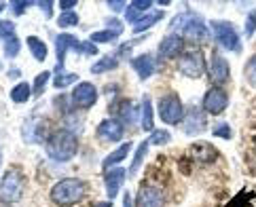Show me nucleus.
<instances>
[{
    "instance_id": "22",
    "label": "nucleus",
    "mask_w": 256,
    "mask_h": 207,
    "mask_svg": "<svg viewBox=\"0 0 256 207\" xmlns=\"http://www.w3.org/2000/svg\"><path fill=\"white\" fill-rule=\"evenodd\" d=\"M161 17H163V11H148L138 23H134V32H136V34H140V32H144V30L152 28V25L157 23Z\"/></svg>"
},
{
    "instance_id": "11",
    "label": "nucleus",
    "mask_w": 256,
    "mask_h": 207,
    "mask_svg": "<svg viewBox=\"0 0 256 207\" xmlns=\"http://www.w3.org/2000/svg\"><path fill=\"white\" fill-rule=\"evenodd\" d=\"M136 203L138 207H163L166 203V197L159 188L154 186H142L138 191V197H136Z\"/></svg>"
},
{
    "instance_id": "23",
    "label": "nucleus",
    "mask_w": 256,
    "mask_h": 207,
    "mask_svg": "<svg viewBox=\"0 0 256 207\" xmlns=\"http://www.w3.org/2000/svg\"><path fill=\"white\" fill-rule=\"evenodd\" d=\"M28 47H30V53L34 55L36 61L47 59V44H44L38 36H28Z\"/></svg>"
},
{
    "instance_id": "37",
    "label": "nucleus",
    "mask_w": 256,
    "mask_h": 207,
    "mask_svg": "<svg viewBox=\"0 0 256 207\" xmlns=\"http://www.w3.org/2000/svg\"><path fill=\"white\" fill-rule=\"evenodd\" d=\"M254 32H256V8L254 11H250V15H248V19H246V36H254Z\"/></svg>"
},
{
    "instance_id": "26",
    "label": "nucleus",
    "mask_w": 256,
    "mask_h": 207,
    "mask_svg": "<svg viewBox=\"0 0 256 207\" xmlns=\"http://www.w3.org/2000/svg\"><path fill=\"white\" fill-rule=\"evenodd\" d=\"M148 146H150V142H148V140H144V142L140 144L138 152L134 155L132 167L127 169V174H130V176H136V174H138V169H140V165H142V161H144V157H146V152H148Z\"/></svg>"
},
{
    "instance_id": "29",
    "label": "nucleus",
    "mask_w": 256,
    "mask_h": 207,
    "mask_svg": "<svg viewBox=\"0 0 256 207\" xmlns=\"http://www.w3.org/2000/svg\"><path fill=\"white\" fill-rule=\"evenodd\" d=\"M170 140H172L170 138V131H166V129H154L150 133V138H148L150 146H161V144H168Z\"/></svg>"
},
{
    "instance_id": "44",
    "label": "nucleus",
    "mask_w": 256,
    "mask_h": 207,
    "mask_svg": "<svg viewBox=\"0 0 256 207\" xmlns=\"http://www.w3.org/2000/svg\"><path fill=\"white\" fill-rule=\"evenodd\" d=\"M123 207H134V203H132V193H125V195H123Z\"/></svg>"
},
{
    "instance_id": "46",
    "label": "nucleus",
    "mask_w": 256,
    "mask_h": 207,
    "mask_svg": "<svg viewBox=\"0 0 256 207\" xmlns=\"http://www.w3.org/2000/svg\"><path fill=\"white\" fill-rule=\"evenodd\" d=\"M2 11H4V4H2V2H0V13H2Z\"/></svg>"
},
{
    "instance_id": "40",
    "label": "nucleus",
    "mask_w": 256,
    "mask_h": 207,
    "mask_svg": "<svg viewBox=\"0 0 256 207\" xmlns=\"http://www.w3.org/2000/svg\"><path fill=\"white\" fill-rule=\"evenodd\" d=\"M30 4H32V2H13L11 8H13V13H15V15H24V13H26V8H30Z\"/></svg>"
},
{
    "instance_id": "42",
    "label": "nucleus",
    "mask_w": 256,
    "mask_h": 207,
    "mask_svg": "<svg viewBox=\"0 0 256 207\" xmlns=\"http://www.w3.org/2000/svg\"><path fill=\"white\" fill-rule=\"evenodd\" d=\"M108 6H110L114 13H116V11H121V8H127V4L121 2V0H110V2H108Z\"/></svg>"
},
{
    "instance_id": "1",
    "label": "nucleus",
    "mask_w": 256,
    "mask_h": 207,
    "mask_svg": "<svg viewBox=\"0 0 256 207\" xmlns=\"http://www.w3.org/2000/svg\"><path fill=\"white\" fill-rule=\"evenodd\" d=\"M170 30L174 34H182V38H188L193 42H204L208 38V28L204 19L193 13V11H184V13H178L174 19L170 21Z\"/></svg>"
},
{
    "instance_id": "30",
    "label": "nucleus",
    "mask_w": 256,
    "mask_h": 207,
    "mask_svg": "<svg viewBox=\"0 0 256 207\" xmlns=\"http://www.w3.org/2000/svg\"><path fill=\"white\" fill-rule=\"evenodd\" d=\"M58 23H60V28H72V25H76V23H78L76 11H66V13H62L60 19H58Z\"/></svg>"
},
{
    "instance_id": "14",
    "label": "nucleus",
    "mask_w": 256,
    "mask_h": 207,
    "mask_svg": "<svg viewBox=\"0 0 256 207\" xmlns=\"http://www.w3.org/2000/svg\"><path fill=\"white\" fill-rule=\"evenodd\" d=\"M182 129H184L186 136H197V133L204 131L206 129V114H204V110L193 108L190 112H186L184 121H182Z\"/></svg>"
},
{
    "instance_id": "25",
    "label": "nucleus",
    "mask_w": 256,
    "mask_h": 207,
    "mask_svg": "<svg viewBox=\"0 0 256 207\" xmlns=\"http://www.w3.org/2000/svg\"><path fill=\"white\" fill-rule=\"evenodd\" d=\"M118 66V55H106L98 61V64L91 66V72L94 74H102V72H108V70H114Z\"/></svg>"
},
{
    "instance_id": "32",
    "label": "nucleus",
    "mask_w": 256,
    "mask_h": 207,
    "mask_svg": "<svg viewBox=\"0 0 256 207\" xmlns=\"http://www.w3.org/2000/svg\"><path fill=\"white\" fill-rule=\"evenodd\" d=\"M118 34H114L112 30H102V32H94L91 34V42H110L114 40Z\"/></svg>"
},
{
    "instance_id": "19",
    "label": "nucleus",
    "mask_w": 256,
    "mask_h": 207,
    "mask_svg": "<svg viewBox=\"0 0 256 207\" xmlns=\"http://www.w3.org/2000/svg\"><path fill=\"white\" fill-rule=\"evenodd\" d=\"M132 66H134L136 72H138V76H140L142 80L150 78V76H152V72H154V61H152V57L148 55V53L134 57V59H132Z\"/></svg>"
},
{
    "instance_id": "45",
    "label": "nucleus",
    "mask_w": 256,
    "mask_h": 207,
    "mask_svg": "<svg viewBox=\"0 0 256 207\" xmlns=\"http://www.w3.org/2000/svg\"><path fill=\"white\" fill-rule=\"evenodd\" d=\"M96 207H112V205H110V201H102V203H98Z\"/></svg>"
},
{
    "instance_id": "33",
    "label": "nucleus",
    "mask_w": 256,
    "mask_h": 207,
    "mask_svg": "<svg viewBox=\"0 0 256 207\" xmlns=\"http://www.w3.org/2000/svg\"><path fill=\"white\" fill-rule=\"evenodd\" d=\"M76 74H60V76H56L53 78V85H56L58 89H66L68 85H72V83H76Z\"/></svg>"
},
{
    "instance_id": "24",
    "label": "nucleus",
    "mask_w": 256,
    "mask_h": 207,
    "mask_svg": "<svg viewBox=\"0 0 256 207\" xmlns=\"http://www.w3.org/2000/svg\"><path fill=\"white\" fill-rule=\"evenodd\" d=\"M142 127L146 131H154V121H152V102L150 97H144L142 102Z\"/></svg>"
},
{
    "instance_id": "12",
    "label": "nucleus",
    "mask_w": 256,
    "mask_h": 207,
    "mask_svg": "<svg viewBox=\"0 0 256 207\" xmlns=\"http://www.w3.org/2000/svg\"><path fill=\"white\" fill-rule=\"evenodd\" d=\"M123 133H125L123 125L118 123V121H114V119H106V121H102V123L98 125V138L100 140L118 142V140L123 138Z\"/></svg>"
},
{
    "instance_id": "15",
    "label": "nucleus",
    "mask_w": 256,
    "mask_h": 207,
    "mask_svg": "<svg viewBox=\"0 0 256 207\" xmlns=\"http://www.w3.org/2000/svg\"><path fill=\"white\" fill-rule=\"evenodd\" d=\"M125 176H127V172L123 167H114V169H110V172H106L104 184H106V195L110 197V199H114L116 193L121 191V186L125 182Z\"/></svg>"
},
{
    "instance_id": "20",
    "label": "nucleus",
    "mask_w": 256,
    "mask_h": 207,
    "mask_svg": "<svg viewBox=\"0 0 256 207\" xmlns=\"http://www.w3.org/2000/svg\"><path fill=\"white\" fill-rule=\"evenodd\" d=\"M130 150H132V144H121V146H118L114 152H110V155L104 159L102 167L108 169V172H110V169H114V167H118V163H121V161H123L127 155H130Z\"/></svg>"
},
{
    "instance_id": "2",
    "label": "nucleus",
    "mask_w": 256,
    "mask_h": 207,
    "mask_svg": "<svg viewBox=\"0 0 256 207\" xmlns=\"http://www.w3.org/2000/svg\"><path fill=\"white\" fill-rule=\"evenodd\" d=\"M44 150L53 161H70L78 150V140L72 131L60 129L44 142Z\"/></svg>"
},
{
    "instance_id": "28",
    "label": "nucleus",
    "mask_w": 256,
    "mask_h": 207,
    "mask_svg": "<svg viewBox=\"0 0 256 207\" xmlns=\"http://www.w3.org/2000/svg\"><path fill=\"white\" fill-rule=\"evenodd\" d=\"M244 74H246L248 85L256 89V53L248 59V64H246V68H244Z\"/></svg>"
},
{
    "instance_id": "5",
    "label": "nucleus",
    "mask_w": 256,
    "mask_h": 207,
    "mask_svg": "<svg viewBox=\"0 0 256 207\" xmlns=\"http://www.w3.org/2000/svg\"><path fill=\"white\" fill-rule=\"evenodd\" d=\"M159 116L166 125H178L184 121V106H182L180 97L176 93H168L159 100Z\"/></svg>"
},
{
    "instance_id": "8",
    "label": "nucleus",
    "mask_w": 256,
    "mask_h": 207,
    "mask_svg": "<svg viewBox=\"0 0 256 207\" xmlns=\"http://www.w3.org/2000/svg\"><path fill=\"white\" fill-rule=\"evenodd\" d=\"M228 106V95L222 87H212L208 89V93L204 97V104H201V110L208 114H222Z\"/></svg>"
},
{
    "instance_id": "43",
    "label": "nucleus",
    "mask_w": 256,
    "mask_h": 207,
    "mask_svg": "<svg viewBox=\"0 0 256 207\" xmlns=\"http://www.w3.org/2000/svg\"><path fill=\"white\" fill-rule=\"evenodd\" d=\"M36 4H38V6L42 8V13L47 15V19H49V17L53 15V13H51V8H53V2H36Z\"/></svg>"
},
{
    "instance_id": "3",
    "label": "nucleus",
    "mask_w": 256,
    "mask_h": 207,
    "mask_svg": "<svg viewBox=\"0 0 256 207\" xmlns=\"http://www.w3.org/2000/svg\"><path fill=\"white\" fill-rule=\"evenodd\" d=\"M83 197H85V184L76 178L60 180V182L51 188V199L64 207L78 203Z\"/></svg>"
},
{
    "instance_id": "16",
    "label": "nucleus",
    "mask_w": 256,
    "mask_h": 207,
    "mask_svg": "<svg viewBox=\"0 0 256 207\" xmlns=\"http://www.w3.org/2000/svg\"><path fill=\"white\" fill-rule=\"evenodd\" d=\"M78 42L72 34H60L58 38H56V53H58V70L64 66V61H66V53L72 49V51H76L78 47Z\"/></svg>"
},
{
    "instance_id": "13",
    "label": "nucleus",
    "mask_w": 256,
    "mask_h": 207,
    "mask_svg": "<svg viewBox=\"0 0 256 207\" xmlns=\"http://www.w3.org/2000/svg\"><path fill=\"white\" fill-rule=\"evenodd\" d=\"M182 47H184V40H182V36L170 34V36H166V38L161 40V44H159V55L166 57V59L180 57V55H182Z\"/></svg>"
},
{
    "instance_id": "21",
    "label": "nucleus",
    "mask_w": 256,
    "mask_h": 207,
    "mask_svg": "<svg viewBox=\"0 0 256 207\" xmlns=\"http://www.w3.org/2000/svg\"><path fill=\"white\" fill-rule=\"evenodd\" d=\"M118 116L127 123V125H134L136 123V119H138V114H142L140 110H138V106H136L132 100H123L121 104H118Z\"/></svg>"
},
{
    "instance_id": "10",
    "label": "nucleus",
    "mask_w": 256,
    "mask_h": 207,
    "mask_svg": "<svg viewBox=\"0 0 256 207\" xmlns=\"http://www.w3.org/2000/svg\"><path fill=\"white\" fill-rule=\"evenodd\" d=\"M98 102V89L91 85V83H80L74 87V91H72V104L80 110H87Z\"/></svg>"
},
{
    "instance_id": "34",
    "label": "nucleus",
    "mask_w": 256,
    "mask_h": 207,
    "mask_svg": "<svg viewBox=\"0 0 256 207\" xmlns=\"http://www.w3.org/2000/svg\"><path fill=\"white\" fill-rule=\"evenodd\" d=\"M15 36V25L13 21H0V38L2 40H8Z\"/></svg>"
},
{
    "instance_id": "39",
    "label": "nucleus",
    "mask_w": 256,
    "mask_h": 207,
    "mask_svg": "<svg viewBox=\"0 0 256 207\" xmlns=\"http://www.w3.org/2000/svg\"><path fill=\"white\" fill-rule=\"evenodd\" d=\"M106 25H108V30H112L114 34H118V36L123 34V23L118 21V19H112V17H108V19H106Z\"/></svg>"
},
{
    "instance_id": "41",
    "label": "nucleus",
    "mask_w": 256,
    "mask_h": 207,
    "mask_svg": "<svg viewBox=\"0 0 256 207\" xmlns=\"http://www.w3.org/2000/svg\"><path fill=\"white\" fill-rule=\"evenodd\" d=\"M78 2H76V0H62V2H60V6H62V11L64 13H66V11H72V8H74Z\"/></svg>"
},
{
    "instance_id": "35",
    "label": "nucleus",
    "mask_w": 256,
    "mask_h": 207,
    "mask_svg": "<svg viewBox=\"0 0 256 207\" xmlns=\"http://www.w3.org/2000/svg\"><path fill=\"white\" fill-rule=\"evenodd\" d=\"M49 78H51V72H40V74L36 76V83H34V93L36 95L42 93V89H44V85H47Z\"/></svg>"
},
{
    "instance_id": "4",
    "label": "nucleus",
    "mask_w": 256,
    "mask_h": 207,
    "mask_svg": "<svg viewBox=\"0 0 256 207\" xmlns=\"http://www.w3.org/2000/svg\"><path fill=\"white\" fill-rule=\"evenodd\" d=\"M210 25H212V30H214L216 42L220 44L222 49L233 51V53H242V38L231 21H212Z\"/></svg>"
},
{
    "instance_id": "36",
    "label": "nucleus",
    "mask_w": 256,
    "mask_h": 207,
    "mask_svg": "<svg viewBox=\"0 0 256 207\" xmlns=\"http://www.w3.org/2000/svg\"><path fill=\"white\" fill-rule=\"evenodd\" d=\"M212 133H214V136H218V138H224V140H231L233 138V131H231V127H228L226 123L216 125V127L212 129Z\"/></svg>"
},
{
    "instance_id": "17",
    "label": "nucleus",
    "mask_w": 256,
    "mask_h": 207,
    "mask_svg": "<svg viewBox=\"0 0 256 207\" xmlns=\"http://www.w3.org/2000/svg\"><path fill=\"white\" fill-rule=\"evenodd\" d=\"M190 155H193V159L197 161V163L208 165V163H214L216 157H218V152L210 146L208 142H197V144L190 146Z\"/></svg>"
},
{
    "instance_id": "38",
    "label": "nucleus",
    "mask_w": 256,
    "mask_h": 207,
    "mask_svg": "<svg viewBox=\"0 0 256 207\" xmlns=\"http://www.w3.org/2000/svg\"><path fill=\"white\" fill-rule=\"evenodd\" d=\"M76 53H85V55H96V53H98V47H96L94 42L85 40V42H78V47H76Z\"/></svg>"
},
{
    "instance_id": "27",
    "label": "nucleus",
    "mask_w": 256,
    "mask_h": 207,
    "mask_svg": "<svg viewBox=\"0 0 256 207\" xmlns=\"http://www.w3.org/2000/svg\"><path fill=\"white\" fill-rule=\"evenodd\" d=\"M30 95H32V89L28 83H20V85H15L11 89V100L15 104H24V102H28L30 100Z\"/></svg>"
},
{
    "instance_id": "47",
    "label": "nucleus",
    "mask_w": 256,
    "mask_h": 207,
    "mask_svg": "<svg viewBox=\"0 0 256 207\" xmlns=\"http://www.w3.org/2000/svg\"><path fill=\"white\" fill-rule=\"evenodd\" d=\"M252 161H254V165H256V150H254V157H252Z\"/></svg>"
},
{
    "instance_id": "9",
    "label": "nucleus",
    "mask_w": 256,
    "mask_h": 207,
    "mask_svg": "<svg viewBox=\"0 0 256 207\" xmlns=\"http://www.w3.org/2000/svg\"><path fill=\"white\" fill-rule=\"evenodd\" d=\"M208 72H210V78L218 85H224L228 78H231V68H228V61L220 55L218 51L212 53V57H210V66H208Z\"/></svg>"
},
{
    "instance_id": "6",
    "label": "nucleus",
    "mask_w": 256,
    "mask_h": 207,
    "mask_svg": "<svg viewBox=\"0 0 256 207\" xmlns=\"http://www.w3.org/2000/svg\"><path fill=\"white\" fill-rule=\"evenodd\" d=\"M24 195V176L17 169H8L4 178L0 180V201L13 203L20 201Z\"/></svg>"
},
{
    "instance_id": "7",
    "label": "nucleus",
    "mask_w": 256,
    "mask_h": 207,
    "mask_svg": "<svg viewBox=\"0 0 256 207\" xmlns=\"http://www.w3.org/2000/svg\"><path fill=\"white\" fill-rule=\"evenodd\" d=\"M178 70L186 78H201L206 72V59L201 51H186L178 57Z\"/></svg>"
},
{
    "instance_id": "31",
    "label": "nucleus",
    "mask_w": 256,
    "mask_h": 207,
    "mask_svg": "<svg viewBox=\"0 0 256 207\" xmlns=\"http://www.w3.org/2000/svg\"><path fill=\"white\" fill-rule=\"evenodd\" d=\"M17 53H20V38H17V36H13V38L4 40V55H6V57H15Z\"/></svg>"
},
{
    "instance_id": "18",
    "label": "nucleus",
    "mask_w": 256,
    "mask_h": 207,
    "mask_svg": "<svg viewBox=\"0 0 256 207\" xmlns=\"http://www.w3.org/2000/svg\"><path fill=\"white\" fill-rule=\"evenodd\" d=\"M150 6H152L150 0H136V2L127 4V8H125V19H127V21L138 23L142 17L150 11Z\"/></svg>"
},
{
    "instance_id": "48",
    "label": "nucleus",
    "mask_w": 256,
    "mask_h": 207,
    "mask_svg": "<svg viewBox=\"0 0 256 207\" xmlns=\"http://www.w3.org/2000/svg\"><path fill=\"white\" fill-rule=\"evenodd\" d=\"M0 68H2V64H0Z\"/></svg>"
}]
</instances>
